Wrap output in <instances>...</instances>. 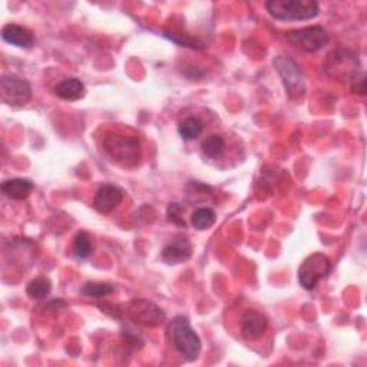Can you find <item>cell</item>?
<instances>
[{
	"instance_id": "cb8c5ba5",
	"label": "cell",
	"mask_w": 367,
	"mask_h": 367,
	"mask_svg": "<svg viewBox=\"0 0 367 367\" xmlns=\"http://www.w3.org/2000/svg\"><path fill=\"white\" fill-rule=\"evenodd\" d=\"M352 91L354 94H359L361 96L366 95V80H364V73L363 72H357L352 79Z\"/></svg>"
},
{
	"instance_id": "5b68a950",
	"label": "cell",
	"mask_w": 367,
	"mask_h": 367,
	"mask_svg": "<svg viewBox=\"0 0 367 367\" xmlns=\"http://www.w3.org/2000/svg\"><path fill=\"white\" fill-rule=\"evenodd\" d=\"M0 98L10 106H23L32 98V88L26 79L6 73L0 78Z\"/></svg>"
},
{
	"instance_id": "603a6c76",
	"label": "cell",
	"mask_w": 367,
	"mask_h": 367,
	"mask_svg": "<svg viewBox=\"0 0 367 367\" xmlns=\"http://www.w3.org/2000/svg\"><path fill=\"white\" fill-rule=\"evenodd\" d=\"M166 215H168V220L174 222L175 225H178V227H184L185 229V221H184V215H182V207L177 203H173L168 206V210H166Z\"/></svg>"
},
{
	"instance_id": "7a4b0ae2",
	"label": "cell",
	"mask_w": 367,
	"mask_h": 367,
	"mask_svg": "<svg viewBox=\"0 0 367 367\" xmlns=\"http://www.w3.org/2000/svg\"><path fill=\"white\" fill-rule=\"evenodd\" d=\"M266 9L275 20L283 22L312 20L320 13V6L315 0H270Z\"/></svg>"
},
{
	"instance_id": "8fae6325",
	"label": "cell",
	"mask_w": 367,
	"mask_h": 367,
	"mask_svg": "<svg viewBox=\"0 0 367 367\" xmlns=\"http://www.w3.org/2000/svg\"><path fill=\"white\" fill-rule=\"evenodd\" d=\"M122 189L117 185L105 184L99 187L94 199V207L101 214H109L112 210H115L122 201Z\"/></svg>"
},
{
	"instance_id": "ac0fdd59",
	"label": "cell",
	"mask_w": 367,
	"mask_h": 367,
	"mask_svg": "<svg viewBox=\"0 0 367 367\" xmlns=\"http://www.w3.org/2000/svg\"><path fill=\"white\" fill-rule=\"evenodd\" d=\"M201 148L208 158L215 159L222 154L225 148V141L221 135H210L203 141Z\"/></svg>"
},
{
	"instance_id": "52a82bcc",
	"label": "cell",
	"mask_w": 367,
	"mask_h": 367,
	"mask_svg": "<svg viewBox=\"0 0 367 367\" xmlns=\"http://www.w3.org/2000/svg\"><path fill=\"white\" fill-rule=\"evenodd\" d=\"M286 39L304 52H319L329 43V35L322 26H308L303 29L290 31Z\"/></svg>"
},
{
	"instance_id": "2e32d148",
	"label": "cell",
	"mask_w": 367,
	"mask_h": 367,
	"mask_svg": "<svg viewBox=\"0 0 367 367\" xmlns=\"http://www.w3.org/2000/svg\"><path fill=\"white\" fill-rule=\"evenodd\" d=\"M215 213L211 208H199L191 217V224L195 230L204 231L207 229H211L215 224Z\"/></svg>"
},
{
	"instance_id": "30bf717a",
	"label": "cell",
	"mask_w": 367,
	"mask_h": 367,
	"mask_svg": "<svg viewBox=\"0 0 367 367\" xmlns=\"http://www.w3.org/2000/svg\"><path fill=\"white\" fill-rule=\"evenodd\" d=\"M267 317L259 310H247L241 317V336L247 340H259L267 331Z\"/></svg>"
},
{
	"instance_id": "5bb4252c",
	"label": "cell",
	"mask_w": 367,
	"mask_h": 367,
	"mask_svg": "<svg viewBox=\"0 0 367 367\" xmlns=\"http://www.w3.org/2000/svg\"><path fill=\"white\" fill-rule=\"evenodd\" d=\"M85 92H87V89H85V85L76 78L64 79L61 83L56 85V88H55L56 95H58L61 99L69 101V102L82 99L85 96Z\"/></svg>"
},
{
	"instance_id": "8992f818",
	"label": "cell",
	"mask_w": 367,
	"mask_h": 367,
	"mask_svg": "<svg viewBox=\"0 0 367 367\" xmlns=\"http://www.w3.org/2000/svg\"><path fill=\"white\" fill-rule=\"evenodd\" d=\"M331 270V261L322 252L312 254L298 268V281L303 289L313 290L319 281L324 278Z\"/></svg>"
},
{
	"instance_id": "9c48e42d",
	"label": "cell",
	"mask_w": 367,
	"mask_h": 367,
	"mask_svg": "<svg viewBox=\"0 0 367 367\" xmlns=\"http://www.w3.org/2000/svg\"><path fill=\"white\" fill-rule=\"evenodd\" d=\"M359 61L350 50H337L329 56L326 71L337 79H352L359 72Z\"/></svg>"
},
{
	"instance_id": "6da1fadb",
	"label": "cell",
	"mask_w": 367,
	"mask_h": 367,
	"mask_svg": "<svg viewBox=\"0 0 367 367\" xmlns=\"http://www.w3.org/2000/svg\"><path fill=\"white\" fill-rule=\"evenodd\" d=\"M102 147L112 161L122 166H135L141 159V141L136 136L109 132L102 141Z\"/></svg>"
},
{
	"instance_id": "7c38bea8",
	"label": "cell",
	"mask_w": 367,
	"mask_h": 367,
	"mask_svg": "<svg viewBox=\"0 0 367 367\" xmlns=\"http://www.w3.org/2000/svg\"><path fill=\"white\" fill-rule=\"evenodd\" d=\"M192 254V245L184 236L175 237L162 250V260L168 264H180L189 260Z\"/></svg>"
},
{
	"instance_id": "44dd1931",
	"label": "cell",
	"mask_w": 367,
	"mask_h": 367,
	"mask_svg": "<svg viewBox=\"0 0 367 367\" xmlns=\"http://www.w3.org/2000/svg\"><path fill=\"white\" fill-rule=\"evenodd\" d=\"M115 292V287L108 283H87L80 289V293L87 297H105Z\"/></svg>"
},
{
	"instance_id": "ba28073f",
	"label": "cell",
	"mask_w": 367,
	"mask_h": 367,
	"mask_svg": "<svg viewBox=\"0 0 367 367\" xmlns=\"http://www.w3.org/2000/svg\"><path fill=\"white\" fill-rule=\"evenodd\" d=\"M128 316L136 324L145 327H157L165 322L164 310L145 298H135L128 305Z\"/></svg>"
},
{
	"instance_id": "d6986e66",
	"label": "cell",
	"mask_w": 367,
	"mask_h": 367,
	"mask_svg": "<svg viewBox=\"0 0 367 367\" xmlns=\"http://www.w3.org/2000/svg\"><path fill=\"white\" fill-rule=\"evenodd\" d=\"M203 122L199 118H188L184 122L180 124L178 132L182 139L185 141H192L195 138H199L203 132Z\"/></svg>"
},
{
	"instance_id": "ffe728a7",
	"label": "cell",
	"mask_w": 367,
	"mask_h": 367,
	"mask_svg": "<svg viewBox=\"0 0 367 367\" xmlns=\"http://www.w3.org/2000/svg\"><path fill=\"white\" fill-rule=\"evenodd\" d=\"M73 250L76 257L80 260H87L88 257H91L92 254V244H91V238L88 233H78V236L73 240Z\"/></svg>"
},
{
	"instance_id": "e0dca14e",
	"label": "cell",
	"mask_w": 367,
	"mask_h": 367,
	"mask_svg": "<svg viewBox=\"0 0 367 367\" xmlns=\"http://www.w3.org/2000/svg\"><path fill=\"white\" fill-rule=\"evenodd\" d=\"M50 292H52V283H50V280L46 277H39V278L32 280L26 287L27 296L35 300H43L45 297L49 296Z\"/></svg>"
},
{
	"instance_id": "3957f363",
	"label": "cell",
	"mask_w": 367,
	"mask_h": 367,
	"mask_svg": "<svg viewBox=\"0 0 367 367\" xmlns=\"http://www.w3.org/2000/svg\"><path fill=\"white\" fill-rule=\"evenodd\" d=\"M168 336L173 346L187 360H195L201 353V340L184 316L175 317L168 326Z\"/></svg>"
},
{
	"instance_id": "277c9868",
	"label": "cell",
	"mask_w": 367,
	"mask_h": 367,
	"mask_svg": "<svg viewBox=\"0 0 367 367\" xmlns=\"http://www.w3.org/2000/svg\"><path fill=\"white\" fill-rule=\"evenodd\" d=\"M274 66L283 79L285 88L292 99H301L305 94V78L300 66L287 56H277Z\"/></svg>"
},
{
	"instance_id": "9a60e30c",
	"label": "cell",
	"mask_w": 367,
	"mask_h": 367,
	"mask_svg": "<svg viewBox=\"0 0 367 367\" xmlns=\"http://www.w3.org/2000/svg\"><path fill=\"white\" fill-rule=\"evenodd\" d=\"M34 191V184L29 180L24 178H13L8 180L2 184V192L10 200H24Z\"/></svg>"
},
{
	"instance_id": "7402d4cb",
	"label": "cell",
	"mask_w": 367,
	"mask_h": 367,
	"mask_svg": "<svg viewBox=\"0 0 367 367\" xmlns=\"http://www.w3.org/2000/svg\"><path fill=\"white\" fill-rule=\"evenodd\" d=\"M68 307V303L62 298H52V300H46L43 303H41L36 310L38 313L43 315V316H52V315H56L62 312V310H65Z\"/></svg>"
},
{
	"instance_id": "4fadbf2b",
	"label": "cell",
	"mask_w": 367,
	"mask_h": 367,
	"mask_svg": "<svg viewBox=\"0 0 367 367\" xmlns=\"http://www.w3.org/2000/svg\"><path fill=\"white\" fill-rule=\"evenodd\" d=\"M2 38L5 42L17 48H31L34 45L32 32L29 29H26V27L15 23H9L3 26Z\"/></svg>"
}]
</instances>
